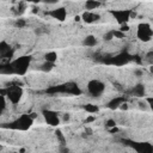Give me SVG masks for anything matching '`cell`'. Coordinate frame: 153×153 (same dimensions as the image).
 <instances>
[{"mask_svg": "<svg viewBox=\"0 0 153 153\" xmlns=\"http://www.w3.org/2000/svg\"><path fill=\"white\" fill-rule=\"evenodd\" d=\"M32 57L30 55H23L20 57L14 59L13 61L2 65L0 68V72L2 74H17V75H25L30 63H31Z\"/></svg>", "mask_w": 153, "mask_h": 153, "instance_id": "6da1fadb", "label": "cell"}, {"mask_svg": "<svg viewBox=\"0 0 153 153\" xmlns=\"http://www.w3.org/2000/svg\"><path fill=\"white\" fill-rule=\"evenodd\" d=\"M47 93H65V94H72V96H80L81 94V90L78 86V84L73 82V81H68V82H63L61 85L57 86H53L47 90Z\"/></svg>", "mask_w": 153, "mask_h": 153, "instance_id": "7a4b0ae2", "label": "cell"}, {"mask_svg": "<svg viewBox=\"0 0 153 153\" xmlns=\"http://www.w3.org/2000/svg\"><path fill=\"white\" fill-rule=\"evenodd\" d=\"M33 120L35 118H32V116L30 114H23L18 118H16L14 121L10 122L8 126H6V127L10 129H13V130L24 131V130H27L31 128V126L33 124Z\"/></svg>", "mask_w": 153, "mask_h": 153, "instance_id": "3957f363", "label": "cell"}, {"mask_svg": "<svg viewBox=\"0 0 153 153\" xmlns=\"http://www.w3.org/2000/svg\"><path fill=\"white\" fill-rule=\"evenodd\" d=\"M131 60H133V55H130L128 51H121L117 55L108 56V57L103 59L102 62H104L106 65H112L116 67H122L124 65H128Z\"/></svg>", "mask_w": 153, "mask_h": 153, "instance_id": "277c9868", "label": "cell"}, {"mask_svg": "<svg viewBox=\"0 0 153 153\" xmlns=\"http://www.w3.org/2000/svg\"><path fill=\"white\" fill-rule=\"evenodd\" d=\"M23 93H24V91H23L22 86H19V85H11V86H7V88L1 90V94L6 96L7 99L12 104H18L22 100Z\"/></svg>", "mask_w": 153, "mask_h": 153, "instance_id": "5b68a950", "label": "cell"}, {"mask_svg": "<svg viewBox=\"0 0 153 153\" xmlns=\"http://www.w3.org/2000/svg\"><path fill=\"white\" fill-rule=\"evenodd\" d=\"M136 37L141 42H149L153 37V29L148 23H140L136 30Z\"/></svg>", "mask_w": 153, "mask_h": 153, "instance_id": "8992f818", "label": "cell"}, {"mask_svg": "<svg viewBox=\"0 0 153 153\" xmlns=\"http://www.w3.org/2000/svg\"><path fill=\"white\" fill-rule=\"evenodd\" d=\"M87 91L92 97H99L105 91V84L98 79H92L87 82Z\"/></svg>", "mask_w": 153, "mask_h": 153, "instance_id": "52a82bcc", "label": "cell"}, {"mask_svg": "<svg viewBox=\"0 0 153 153\" xmlns=\"http://www.w3.org/2000/svg\"><path fill=\"white\" fill-rule=\"evenodd\" d=\"M110 14L114 17V19L116 20L117 24L123 25L129 22L131 11L130 10H110Z\"/></svg>", "mask_w": 153, "mask_h": 153, "instance_id": "ba28073f", "label": "cell"}, {"mask_svg": "<svg viewBox=\"0 0 153 153\" xmlns=\"http://www.w3.org/2000/svg\"><path fill=\"white\" fill-rule=\"evenodd\" d=\"M123 142H126L137 153H153V146L149 142H137L130 140H123Z\"/></svg>", "mask_w": 153, "mask_h": 153, "instance_id": "9c48e42d", "label": "cell"}, {"mask_svg": "<svg viewBox=\"0 0 153 153\" xmlns=\"http://www.w3.org/2000/svg\"><path fill=\"white\" fill-rule=\"evenodd\" d=\"M42 115L44 117V121L51 126V127H57L60 124V117H59V114L54 110H50V109H44L42 111Z\"/></svg>", "mask_w": 153, "mask_h": 153, "instance_id": "30bf717a", "label": "cell"}, {"mask_svg": "<svg viewBox=\"0 0 153 153\" xmlns=\"http://www.w3.org/2000/svg\"><path fill=\"white\" fill-rule=\"evenodd\" d=\"M48 16H50L51 18H54L59 22H63L67 18V11H66L65 7H57V8H54L51 11H49Z\"/></svg>", "mask_w": 153, "mask_h": 153, "instance_id": "8fae6325", "label": "cell"}, {"mask_svg": "<svg viewBox=\"0 0 153 153\" xmlns=\"http://www.w3.org/2000/svg\"><path fill=\"white\" fill-rule=\"evenodd\" d=\"M81 19L84 23L86 24H92L97 20L100 19V16L98 13H94L93 11H85L82 14H81Z\"/></svg>", "mask_w": 153, "mask_h": 153, "instance_id": "7c38bea8", "label": "cell"}, {"mask_svg": "<svg viewBox=\"0 0 153 153\" xmlns=\"http://www.w3.org/2000/svg\"><path fill=\"white\" fill-rule=\"evenodd\" d=\"M0 55L1 57H12L13 56V49L10 47V44L6 41L0 42Z\"/></svg>", "mask_w": 153, "mask_h": 153, "instance_id": "4fadbf2b", "label": "cell"}, {"mask_svg": "<svg viewBox=\"0 0 153 153\" xmlns=\"http://www.w3.org/2000/svg\"><path fill=\"white\" fill-rule=\"evenodd\" d=\"M124 102H126V98H124V97H115V98H112V99L106 104V106H108L110 110H116V109H120L121 105H122Z\"/></svg>", "mask_w": 153, "mask_h": 153, "instance_id": "5bb4252c", "label": "cell"}, {"mask_svg": "<svg viewBox=\"0 0 153 153\" xmlns=\"http://www.w3.org/2000/svg\"><path fill=\"white\" fill-rule=\"evenodd\" d=\"M130 93L135 97H143L145 93H146V88H145V85L142 84H137L135 85L131 90H130Z\"/></svg>", "mask_w": 153, "mask_h": 153, "instance_id": "9a60e30c", "label": "cell"}, {"mask_svg": "<svg viewBox=\"0 0 153 153\" xmlns=\"http://www.w3.org/2000/svg\"><path fill=\"white\" fill-rule=\"evenodd\" d=\"M100 5H102L100 0H86L85 8H86V11H93V10L98 8Z\"/></svg>", "mask_w": 153, "mask_h": 153, "instance_id": "2e32d148", "label": "cell"}, {"mask_svg": "<svg viewBox=\"0 0 153 153\" xmlns=\"http://www.w3.org/2000/svg\"><path fill=\"white\" fill-rule=\"evenodd\" d=\"M96 44H97V38L93 35H87L82 39V45H85V47H94Z\"/></svg>", "mask_w": 153, "mask_h": 153, "instance_id": "e0dca14e", "label": "cell"}, {"mask_svg": "<svg viewBox=\"0 0 153 153\" xmlns=\"http://www.w3.org/2000/svg\"><path fill=\"white\" fill-rule=\"evenodd\" d=\"M44 60L48 61V62L55 63V62L57 61V53H56V51H48V53H45Z\"/></svg>", "mask_w": 153, "mask_h": 153, "instance_id": "ac0fdd59", "label": "cell"}, {"mask_svg": "<svg viewBox=\"0 0 153 153\" xmlns=\"http://www.w3.org/2000/svg\"><path fill=\"white\" fill-rule=\"evenodd\" d=\"M82 109L86 111V112H88V114H97L98 111H99V108L97 106V105H94V104H85V105H82Z\"/></svg>", "mask_w": 153, "mask_h": 153, "instance_id": "d6986e66", "label": "cell"}, {"mask_svg": "<svg viewBox=\"0 0 153 153\" xmlns=\"http://www.w3.org/2000/svg\"><path fill=\"white\" fill-rule=\"evenodd\" d=\"M54 65H55V63H53V62L44 61V63L41 66V69H42L43 72H50V71L54 68Z\"/></svg>", "mask_w": 153, "mask_h": 153, "instance_id": "ffe728a7", "label": "cell"}, {"mask_svg": "<svg viewBox=\"0 0 153 153\" xmlns=\"http://www.w3.org/2000/svg\"><path fill=\"white\" fill-rule=\"evenodd\" d=\"M25 25H26V22H25L24 19H22V18L17 19V20L14 22V26H16V27H18V29H23Z\"/></svg>", "mask_w": 153, "mask_h": 153, "instance_id": "44dd1931", "label": "cell"}, {"mask_svg": "<svg viewBox=\"0 0 153 153\" xmlns=\"http://www.w3.org/2000/svg\"><path fill=\"white\" fill-rule=\"evenodd\" d=\"M55 134H56V137H57V140L63 145L65 142H66V139H65V136H63V134H62V131L60 130V129H56V131H55Z\"/></svg>", "mask_w": 153, "mask_h": 153, "instance_id": "7402d4cb", "label": "cell"}, {"mask_svg": "<svg viewBox=\"0 0 153 153\" xmlns=\"http://www.w3.org/2000/svg\"><path fill=\"white\" fill-rule=\"evenodd\" d=\"M112 32H114V37L115 38H124V32L123 31H121L120 29L118 30H112Z\"/></svg>", "mask_w": 153, "mask_h": 153, "instance_id": "603a6c76", "label": "cell"}, {"mask_svg": "<svg viewBox=\"0 0 153 153\" xmlns=\"http://www.w3.org/2000/svg\"><path fill=\"white\" fill-rule=\"evenodd\" d=\"M105 127H108V128H114V127H116V121L115 120H112V118H109V120H106V122H105Z\"/></svg>", "mask_w": 153, "mask_h": 153, "instance_id": "cb8c5ba5", "label": "cell"}, {"mask_svg": "<svg viewBox=\"0 0 153 153\" xmlns=\"http://www.w3.org/2000/svg\"><path fill=\"white\" fill-rule=\"evenodd\" d=\"M103 38H104V41H111L112 38H115V37H114V32H112V30H111V31H108L106 33H104Z\"/></svg>", "mask_w": 153, "mask_h": 153, "instance_id": "d4e9b609", "label": "cell"}, {"mask_svg": "<svg viewBox=\"0 0 153 153\" xmlns=\"http://www.w3.org/2000/svg\"><path fill=\"white\" fill-rule=\"evenodd\" d=\"M146 102H147L149 109L153 111V97H147V98H146Z\"/></svg>", "mask_w": 153, "mask_h": 153, "instance_id": "484cf974", "label": "cell"}, {"mask_svg": "<svg viewBox=\"0 0 153 153\" xmlns=\"http://www.w3.org/2000/svg\"><path fill=\"white\" fill-rule=\"evenodd\" d=\"M24 10H25V4H24V2H20V4L18 5V11L22 13Z\"/></svg>", "mask_w": 153, "mask_h": 153, "instance_id": "4316f807", "label": "cell"}, {"mask_svg": "<svg viewBox=\"0 0 153 153\" xmlns=\"http://www.w3.org/2000/svg\"><path fill=\"white\" fill-rule=\"evenodd\" d=\"M120 30L123 31V32H127V31H129V26L127 24H123V25H121V29Z\"/></svg>", "mask_w": 153, "mask_h": 153, "instance_id": "83f0119b", "label": "cell"}, {"mask_svg": "<svg viewBox=\"0 0 153 153\" xmlns=\"http://www.w3.org/2000/svg\"><path fill=\"white\" fill-rule=\"evenodd\" d=\"M146 59L147 60H153V50H151V51H148L146 54Z\"/></svg>", "mask_w": 153, "mask_h": 153, "instance_id": "f1b7e54d", "label": "cell"}, {"mask_svg": "<svg viewBox=\"0 0 153 153\" xmlns=\"http://www.w3.org/2000/svg\"><path fill=\"white\" fill-rule=\"evenodd\" d=\"M69 118H71V115H69L68 112H66V114H63V121H65V122H67V121H69Z\"/></svg>", "mask_w": 153, "mask_h": 153, "instance_id": "f546056e", "label": "cell"}, {"mask_svg": "<svg viewBox=\"0 0 153 153\" xmlns=\"http://www.w3.org/2000/svg\"><path fill=\"white\" fill-rule=\"evenodd\" d=\"M45 4H49V5H54V4H56L59 0H43Z\"/></svg>", "mask_w": 153, "mask_h": 153, "instance_id": "4dcf8cb0", "label": "cell"}, {"mask_svg": "<svg viewBox=\"0 0 153 153\" xmlns=\"http://www.w3.org/2000/svg\"><path fill=\"white\" fill-rule=\"evenodd\" d=\"M93 121H94V116H88L85 122H86V123H90V122H93Z\"/></svg>", "mask_w": 153, "mask_h": 153, "instance_id": "1f68e13d", "label": "cell"}, {"mask_svg": "<svg viewBox=\"0 0 153 153\" xmlns=\"http://www.w3.org/2000/svg\"><path fill=\"white\" fill-rule=\"evenodd\" d=\"M134 74L137 75V76H141V75H142V72H141L140 69H135V71H134Z\"/></svg>", "mask_w": 153, "mask_h": 153, "instance_id": "d6a6232c", "label": "cell"}, {"mask_svg": "<svg viewBox=\"0 0 153 153\" xmlns=\"http://www.w3.org/2000/svg\"><path fill=\"white\" fill-rule=\"evenodd\" d=\"M120 109H122V110H127V109H128V105L126 104V102H124V103L121 105V108H120Z\"/></svg>", "mask_w": 153, "mask_h": 153, "instance_id": "836d02e7", "label": "cell"}, {"mask_svg": "<svg viewBox=\"0 0 153 153\" xmlns=\"http://www.w3.org/2000/svg\"><path fill=\"white\" fill-rule=\"evenodd\" d=\"M74 19H75V22H80V20H81V17H79V16H76V17H75Z\"/></svg>", "mask_w": 153, "mask_h": 153, "instance_id": "e575fe53", "label": "cell"}, {"mask_svg": "<svg viewBox=\"0 0 153 153\" xmlns=\"http://www.w3.org/2000/svg\"><path fill=\"white\" fill-rule=\"evenodd\" d=\"M149 72H151V73H153V66H151V67H149Z\"/></svg>", "mask_w": 153, "mask_h": 153, "instance_id": "d590c367", "label": "cell"}, {"mask_svg": "<svg viewBox=\"0 0 153 153\" xmlns=\"http://www.w3.org/2000/svg\"><path fill=\"white\" fill-rule=\"evenodd\" d=\"M24 1H26V2H35V0H24Z\"/></svg>", "mask_w": 153, "mask_h": 153, "instance_id": "8d00e7d4", "label": "cell"}, {"mask_svg": "<svg viewBox=\"0 0 153 153\" xmlns=\"http://www.w3.org/2000/svg\"><path fill=\"white\" fill-rule=\"evenodd\" d=\"M100 1H102V0H100Z\"/></svg>", "mask_w": 153, "mask_h": 153, "instance_id": "74e56055", "label": "cell"}]
</instances>
